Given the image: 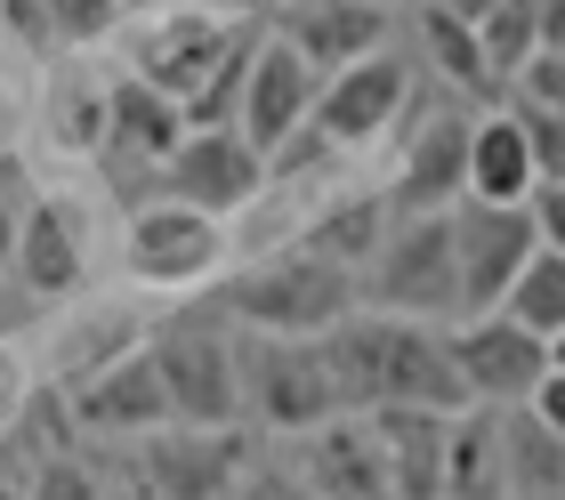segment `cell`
<instances>
[{
	"label": "cell",
	"mask_w": 565,
	"mask_h": 500,
	"mask_svg": "<svg viewBox=\"0 0 565 500\" xmlns=\"http://www.w3.org/2000/svg\"><path fill=\"white\" fill-rule=\"evenodd\" d=\"M323 363H331V387H340V412L348 419H372V412H477L469 404V380L452 363V339L436 323H413V315H380V307H355L348 323L323 331Z\"/></svg>",
	"instance_id": "1"
},
{
	"label": "cell",
	"mask_w": 565,
	"mask_h": 500,
	"mask_svg": "<svg viewBox=\"0 0 565 500\" xmlns=\"http://www.w3.org/2000/svg\"><path fill=\"white\" fill-rule=\"evenodd\" d=\"M355 307H364V283L323 267V258H307V251H275V258H259L250 275H235L218 291L226 323L275 331V339H323L331 323H348Z\"/></svg>",
	"instance_id": "2"
},
{
	"label": "cell",
	"mask_w": 565,
	"mask_h": 500,
	"mask_svg": "<svg viewBox=\"0 0 565 500\" xmlns=\"http://www.w3.org/2000/svg\"><path fill=\"white\" fill-rule=\"evenodd\" d=\"M235 380H243V419H259L275 436H316L340 419L323 339H275L235 323Z\"/></svg>",
	"instance_id": "3"
},
{
	"label": "cell",
	"mask_w": 565,
	"mask_h": 500,
	"mask_svg": "<svg viewBox=\"0 0 565 500\" xmlns=\"http://www.w3.org/2000/svg\"><path fill=\"white\" fill-rule=\"evenodd\" d=\"M364 299L380 315H413V323H460V251H452V210H420V219L388 226L380 258L364 267Z\"/></svg>",
	"instance_id": "4"
},
{
	"label": "cell",
	"mask_w": 565,
	"mask_h": 500,
	"mask_svg": "<svg viewBox=\"0 0 565 500\" xmlns=\"http://www.w3.org/2000/svg\"><path fill=\"white\" fill-rule=\"evenodd\" d=\"M218 307V299H211ZM153 372L170 387V419L178 428H243V380H235V331L218 315H170L146 339Z\"/></svg>",
	"instance_id": "5"
},
{
	"label": "cell",
	"mask_w": 565,
	"mask_h": 500,
	"mask_svg": "<svg viewBox=\"0 0 565 500\" xmlns=\"http://www.w3.org/2000/svg\"><path fill=\"white\" fill-rule=\"evenodd\" d=\"M452 251H460V315H493L525 258L542 251L525 202H452Z\"/></svg>",
	"instance_id": "6"
},
{
	"label": "cell",
	"mask_w": 565,
	"mask_h": 500,
	"mask_svg": "<svg viewBox=\"0 0 565 500\" xmlns=\"http://www.w3.org/2000/svg\"><path fill=\"white\" fill-rule=\"evenodd\" d=\"M445 339H452V363H460V380H469L477 412H518L533 387L550 380V339L518 331L509 315H460Z\"/></svg>",
	"instance_id": "7"
},
{
	"label": "cell",
	"mask_w": 565,
	"mask_h": 500,
	"mask_svg": "<svg viewBox=\"0 0 565 500\" xmlns=\"http://www.w3.org/2000/svg\"><path fill=\"white\" fill-rule=\"evenodd\" d=\"M267 187V153L243 129H186V146L162 162V202H186L202 219H235Z\"/></svg>",
	"instance_id": "8"
},
{
	"label": "cell",
	"mask_w": 565,
	"mask_h": 500,
	"mask_svg": "<svg viewBox=\"0 0 565 500\" xmlns=\"http://www.w3.org/2000/svg\"><path fill=\"white\" fill-rule=\"evenodd\" d=\"M404 105H413V65H404L396 49H372V57L323 73V82H316V114H307V121H316L331 146H372Z\"/></svg>",
	"instance_id": "9"
},
{
	"label": "cell",
	"mask_w": 565,
	"mask_h": 500,
	"mask_svg": "<svg viewBox=\"0 0 565 500\" xmlns=\"http://www.w3.org/2000/svg\"><path fill=\"white\" fill-rule=\"evenodd\" d=\"M65 412H73V428H89V436H162V428H178L170 419V387H162V372H153V355L146 348H130V355H114L106 372H89L82 387H65Z\"/></svg>",
	"instance_id": "10"
},
{
	"label": "cell",
	"mask_w": 565,
	"mask_h": 500,
	"mask_svg": "<svg viewBox=\"0 0 565 500\" xmlns=\"http://www.w3.org/2000/svg\"><path fill=\"white\" fill-rule=\"evenodd\" d=\"M218 251H226L218 219H202V210H186V202H146L130 219V243H121L130 275L153 283V291H186V283H202L218 267Z\"/></svg>",
	"instance_id": "11"
},
{
	"label": "cell",
	"mask_w": 565,
	"mask_h": 500,
	"mask_svg": "<svg viewBox=\"0 0 565 500\" xmlns=\"http://www.w3.org/2000/svg\"><path fill=\"white\" fill-rule=\"evenodd\" d=\"M307 114H316V65L299 57L282 33H267L259 49H250V73H243V105H235V129L259 153H275L291 129H307Z\"/></svg>",
	"instance_id": "12"
},
{
	"label": "cell",
	"mask_w": 565,
	"mask_h": 500,
	"mask_svg": "<svg viewBox=\"0 0 565 500\" xmlns=\"http://www.w3.org/2000/svg\"><path fill=\"white\" fill-rule=\"evenodd\" d=\"M235 33H243V24H226V17H202V9H186V17H162V24H153V33L138 41V82L146 89H162V97H178V105H186L202 82H211V73H218V57H226V49H235Z\"/></svg>",
	"instance_id": "13"
},
{
	"label": "cell",
	"mask_w": 565,
	"mask_h": 500,
	"mask_svg": "<svg viewBox=\"0 0 565 500\" xmlns=\"http://www.w3.org/2000/svg\"><path fill=\"white\" fill-rule=\"evenodd\" d=\"M186 146V105L162 97V89H146L138 73H121V82L106 89V162L114 170H153L162 178V162Z\"/></svg>",
	"instance_id": "14"
},
{
	"label": "cell",
	"mask_w": 565,
	"mask_h": 500,
	"mask_svg": "<svg viewBox=\"0 0 565 500\" xmlns=\"http://www.w3.org/2000/svg\"><path fill=\"white\" fill-rule=\"evenodd\" d=\"M282 41H291L323 82V73L388 49V9H380V0H282Z\"/></svg>",
	"instance_id": "15"
},
{
	"label": "cell",
	"mask_w": 565,
	"mask_h": 500,
	"mask_svg": "<svg viewBox=\"0 0 565 500\" xmlns=\"http://www.w3.org/2000/svg\"><path fill=\"white\" fill-rule=\"evenodd\" d=\"M469 114H428L420 121V138L404 146V170H396V187L388 202L404 210V219H420V210H452L460 194H469Z\"/></svg>",
	"instance_id": "16"
},
{
	"label": "cell",
	"mask_w": 565,
	"mask_h": 500,
	"mask_svg": "<svg viewBox=\"0 0 565 500\" xmlns=\"http://www.w3.org/2000/svg\"><path fill=\"white\" fill-rule=\"evenodd\" d=\"M146 500H235L243 485V444L235 436H211V428H186V436H146Z\"/></svg>",
	"instance_id": "17"
},
{
	"label": "cell",
	"mask_w": 565,
	"mask_h": 500,
	"mask_svg": "<svg viewBox=\"0 0 565 500\" xmlns=\"http://www.w3.org/2000/svg\"><path fill=\"white\" fill-rule=\"evenodd\" d=\"M9 275L24 299H65L73 283H82V219H73L65 202H33L17 219V251H9Z\"/></svg>",
	"instance_id": "18"
},
{
	"label": "cell",
	"mask_w": 565,
	"mask_h": 500,
	"mask_svg": "<svg viewBox=\"0 0 565 500\" xmlns=\"http://www.w3.org/2000/svg\"><path fill=\"white\" fill-rule=\"evenodd\" d=\"M316 500H396L388 492V460H380V436L364 419H331V428L307 436V477H299Z\"/></svg>",
	"instance_id": "19"
},
{
	"label": "cell",
	"mask_w": 565,
	"mask_h": 500,
	"mask_svg": "<svg viewBox=\"0 0 565 500\" xmlns=\"http://www.w3.org/2000/svg\"><path fill=\"white\" fill-rule=\"evenodd\" d=\"M388 226H396V202H388V194H348V202L316 210V226L299 234V251L364 283V267L380 258V243H388Z\"/></svg>",
	"instance_id": "20"
},
{
	"label": "cell",
	"mask_w": 565,
	"mask_h": 500,
	"mask_svg": "<svg viewBox=\"0 0 565 500\" xmlns=\"http://www.w3.org/2000/svg\"><path fill=\"white\" fill-rule=\"evenodd\" d=\"M460 202H533V153L518 114H484L469 129V194Z\"/></svg>",
	"instance_id": "21"
},
{
	"label": "cell",
	"mask_w": 565,
	"mask_h": 500,
	"mask_svg": "<svg viewBox=\"0 0 565 500\" xmlns=\"http://www.w3.org/2000/svg\"><path fill=\"white\" fill-rule=\"evenodd\" d=\"M493 315H509V323L533 331V339H557V331H565V258H557V251H533L525 275L509 283V299H501Z\"/></svg>",
	"instance_id": "22"
},
{
	"label": "cell",
	"mask_w": 565,
	"mask_h": 500,
	"mask_svg": "<svg viewBox=\"0 0 565 500\" xmlns=\"http://www.w3.org/2000/svg\"><path fill=\"white\" fill-rule=\"evenodd\" d=\"M420 41H428V65L445 73L452 89H469V97H493V65H484V49H477V24H460L445 9H420Z\"/></svg>",
	"instance_id": "23"
},
{
	"label": "cell",
	"mask_w": 565,
	"mask_h": 500,
	"mask_svg": "<svg viewBox=\"0 0 565 500\" xmlns=\"http://www.w3.org/2000/svg\"><path fill=\"white\" fill-rule=\"evenodd\" d=\"M477 49L493 65V82H518L525 57L542 49V0H493L484 24H477Z\"/></svg>",
	"instance_id": "24"
},
{
	"label": "cell",
	"mask_w": 565,
	"mask_h": 500,
	"mask_svg": "<svg viewBox=\"0 0 565 500\" xmlns=\"http://www.w3.org/2000/svg\"><path fill=\"white\" fill-rule=\"evenodd\" d=\"M501 468H509V500H518V492H533V500H542V492H557L565 485V444L542 428V419H518V428H501Z\"/></svg>",
	"instance_id": "25"
},
{
	"label": "cell",
	"mask_w": 565,
	"mask_h": 500,
	"mask_svg": "<svg viewBox=\"0 0 565 500\" xmlns=\"http://www.w3.org/2000/svg\"><path fill=\"white\" fill-rule=\"evenodd\" d=\"M106 89H114V82L65 73V82L49 89V138L73 146V153H97V146H106Z\"/></svg>",
	"instance_id": "26"
},
{
	"label": "cell",
	"mask_w": 565,
	"mask_h": 500,
	"mask_svg": "<svg viewBox=\"0 0 565 500\" xmlns=\"http://www.w3.org/2000/svg\"><path fill=\"white\" fill-rule=\"evenodd\" d=\"M525 129V153H533V187H565V114L550 105H509Z\"/></svg>",
	"instance_id": "27"
},
{
	"label": "cell",
	"mask_w": 565,
	"mask_h": 500,
	"mask_svg": "<svg viewBox=\"0 0 565 500\" xmlns=\"http://www.w3.org/2000/svg\"><path fill=\"white\" fill-rule=\"evenodd\" d=\"M121 24V0H49V33H57V49H89L106 41Z\"/></svg>",
	"instance_id": "28"
},
{
	"label": "cell",
	"mask_w": 565,
	"mask_h": 500,
	"mask_svg": "<svg viewBox=\"0 0 565 500\" xmlns=\"http://www.w3.org/2000/svg\"><path fill=\"white\" fill-rule=\"evenodd\" d=\"M24 500H106V485H97L82 460L57 453V460H41L33 477H24Z\"/></svg>",
	"instance_id": "29"
},
{
	"label": "cell",
	"mask_w": 565,
	"mask_h": 500,
	"mask_svg": "<svg viewBox=\"0 0 565 500\" xmlns=\"http://www.w3.org/2000/svg\"><path fill=\"white\" fill-rule=\"evenodd\" d=\"M518 105H550V114H565V49H533V57H525Z\"/></svg>",
	"instance_id": "30"
},
{
	"label": "cell",
	"mask_w": 565,
	"mask_h": 500,
	"mask_svg": "<svg viewBox=\"0 0 565 500\" xmlns=\"http://www.w3.org/2000/svg\"><path fill=\"white\" fill-rule=\"evenodd\" d=\"M0 33L41 49V57H57V33H49V0H0Z\"/></svg>",
	"instance_id": "31"
},
{
	"label": "cell",
	"mask_w": 565,
	"mask_h": 500,
	"mask_svg": "<svg viewBox=\"0 0 565 500\" xmlns=\"http://www.w3.org/2000/svg\"><path fill=\"white\" fill-rule=\"evenodd\" d=\"M533 234H542V251H557L565 258V187H533Z\"/></svg>",
	"instance_id": "32"
},
{
	"label": "cell",
	"mask_w": 565,
	"mask_h": 500,
	"mask_svg": "<svg viewBox=\"0 0 565 500\" xmlns=\"http://www.w3.org/2000/svg\"><path fill=\"white\" fill-rule=\"evenodd\" d=\"M235 500H316V492H307L299 477H282V468H243Z\"/></svg>",
	"instance_id": "33"
},
{
	"label": "cell",
	"mask_w": 565,
	"mask_h": 500,
	"mask_svg": "<svg viewBox=\"0 0 565 500\" xmlns=\"http://www.w3.org/2000/svg\"><path fill=\"white\" fill-rule=\"evenodd\" d=\"M518 412H533V419H542V428H550V436L565 444V372H550V380L533 387V396H525Z\"/></svg>",
	"instance_id": "34"
},
{
	"label": "cell",
	"mask_w": 565,
	"mask_h": 500,
	"mask_svg": "<svg viewBox=\"0 0 565 500\" xmlns=\"http://www.w3.org/2000/svg\"><path fill=\"white\" fill-rule=\"evenodd\" d=\"M33 202H41V194L24 187V162H17V153H0V210H9V219H24Z\"/></svg>",
	"instance_id": "35"
},
{
	"label": "cell",
	"mask_w": 565,
	"mask_h": 500,
	"mask_svg": "<svg viewBox=\"0 0 565 500\" xmlns=\"http://www.w3.org/2000/svg\"><path fill=\"white\" fill-rule=\"evenodd\" d=\"M24 412V380H17V355L0 348V436H9V419Z\"/></svg>",
	"instance_id": "36"
},
{
	"label": "cell",
	"mask_w": 565,
	"mask_h": 500,
	"mask_svg": "<svg viewBox=\"0 0 565 500\" xmlns=\"http://www.w3.org/2000/svg\"><path fill=\"white\" fill-rule=\"evenodd\" d=\"M420 9H445V17H460V24H484L493 0H420Z\"/></svg>",
	"instance_id": "37"
},
{
	"label": "cell",
	"mask_w": 565,
	"mask_h": 500,
	"mask_svg": "<svg viewBox=\"0 0 565 500\" xmlns=\"http://www.w3.org/2000/svg\"><path fill=\"white\" fill-rule=\"evenodd\" d=\"M542 49H565V0H542Z\"/></svg>",
	"instance_id": "38"
},
{
	"label": "cell",
	"mask_w": 565,
	"mask_h": 500,
	"mask_svg": "<svg viewBox=\"0 0 565 500\" xmlns=\"http://www.w3.org/2000/svg\"><path fill=\"white\" fill-rule=\"evenodd\" d=\"M550 372H565V331L550 339Z\"/></svg>",
	"instance_id": "39"
},
{
	"label": "cell",
	"mask_w": 565,
	"mask_h": 500,
	"mask_svg": "<svg viewBox=\"0 0 565 500\" xmlns=\"http://www.w3.org/2000/svg\"><path fill=\"white\" fill-rule=\"evenodd\" d=\"M0 500H24V485H17V477H0Z\"/></svg>",
	"instance_id": "40"
},
{
	"label": "cell",
	"mask_w": 565,
	"mask_h": 500,
	"mask_svg": "<svg viewBox=\"0 0 565 500\" xmlns=\"http://www.w3.org/2000/svg\"><path fill=\"white\" fill-rule=\"evenodd\" d=\"M380 9H396V0H380Z\"/></svg>",
	"instance_id": "41"
},
{
	"label": "cell",
	"mask_w": 565,
	"mask_h": 500,
	"mask_svg": "<svg viewBox=\"0 0 565 500\" xmlns=\"http://www.w3.org/2000/svg\"><path fill=\"white\" fill-rule=\"evenodd\" d=\"M121 9H130V0H121Z\"/></svg>",
	"instance_id": "42"
}]
</instances>
